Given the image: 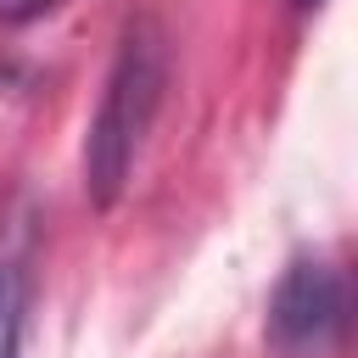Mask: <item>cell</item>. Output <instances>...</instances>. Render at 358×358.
<instances>
[{
    "instance_id": "6da1fadb",
    "label": "cell",
    "mask_w": 358,
    "mask_h": 358,
    "mask_svg": "<svg viewBox=\"0 0 358 358\" xmlns=\"http://www.w3.org/2000/svg\"><path fill=\"white\" fill-rule=\"evenodd\" d=\"M162 73H168L162 34H157V22L140 17L117 45V62L106 73L101 106L90 117V140H84V185L101 207H112L117 190L129 185V168H134L145 129L157 117V101H162Z\"/></svg>"
},
{
    "instance_id": "7a4b0ae2",
    "label": "cell",
    "mask_w": 358,
    "mask_h": 358,
    "mask_svg": "<svg viewBox=\"0 0 358 358\" xmlns=\"http://www.w3.org/2000/svg\"><path fill=\"white\" fill-rule=\"evenodd\" d=\"M347 330V285L324 257H296L268 302V341L285 358H324Z\"/></svg>"
},
{
    "instance_id": "3957f363",
    "label": "cell",
    "mask_w": 358,
    "mask_h": 358,
    "mask_svg": "<svg viewBox=\"0 0 358 358\" xmlns=\"http://www.w3.org/2000/svg\"><path fill=\"white\" fill-rule=\"evenodd\" d=\"M28 324V252L17 235H0V358L22 352Z\"/></svg>"
},
{
    "instance_id": "277c9868",
    "label": "cell",
    "mask_w": 358,
    "mask_h": 358,
    "mask_svg": "<svg viewBox=\"0 0 358 358\" xmlns=\"http://www.w3.org/2000/svg\"><path fill=\"white\" fill-rule=\"evenodd\" d=\"M62 0H0V28H17V22H34L45 11H56Z\"/></svg>"
},
{
    "instance_id": "5b68a950",
    "label": "cell",
    "mask_w": 358,
    "mask_h": 358,
    "mask_svg": "<svg viewBox=\"0 0 358 358\" xmlns=\"http://www.w3.org/2000/svg\"><path fill=\"white\" fill-rule=\"evenodd\" d=\"M302 6H313V0H302Z\"/></svg>"
}]
</instances>
